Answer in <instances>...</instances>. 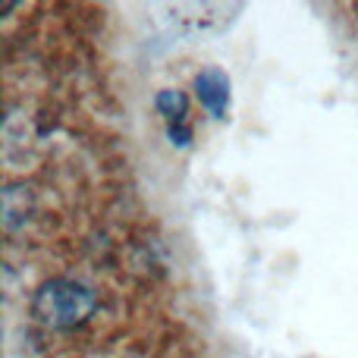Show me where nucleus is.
Returning a JSON list of instances; mask_svg holds the SVG:
<instances>
[{
    "label": "nucleus",
    "instance_id": "1",
    "mask_svg": "<svg viewBox=\"0 0 358 358\" xmlns=\"http://www.w3.org/2000/svg\"><path fill=\"white\" fill-rule=\"evenodd\" d=\"M98 311V292L69 277L41 283L31 299V317L48 330H76Z\"/></svg>",
    "mask_w": 358,
    "mask_h": 358
},
{
    "label": "nucleus",
    "instance_id": "2",
    "mask_svg": "<svg viewBox=\"0 0 358 358\" xmlns=\"http://www.w3.org/2000/svg\"><path fill=\"white\" fill-rule=\"evenodd\" d=\"M155 110L167 123V138L173 148H189L192 145V126H189V98L179 88H164L155 94Z\"/></svg>",
    "mask_w": 358,
    "mask_h": 358
},
{
    "label": "nucleus",
    "instance_id": "3",
    "mask_svg": "<svg viewBox=\"0 0 358 358\" xmlns=\"http://www.w3.org/2000/svg\"><path fill=\"white\" fill-rule=\"evenodd\" d=\"M195 98L214 120L229 117V101H233V82H229L227 69L220 66H204L195 76Z\"/></svg>",
    "mask_w": 358,
    "mask_h": 358
},
{
    "label": "nucleus",
    "instance_id": "4",
    "mask_svg": "<svg viewBox=\"0 0 358 358\" xmlns=\"http://www.w3.org/2000/svg\"><path fill=\"white\" fill-rule=\"evenodd\" d=\"M31 214V192L25 185H6L3 189V227L6 233H16L29 223Z\"/></svg>",
    "mask_w": 358,
    "mask_h": 358
}]
</instances>
